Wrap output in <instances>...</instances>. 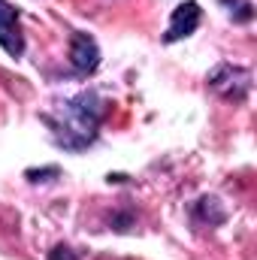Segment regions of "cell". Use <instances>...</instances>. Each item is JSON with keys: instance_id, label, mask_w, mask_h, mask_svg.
<instances>
[{"instance_id": "cell-6", "label": "cell", "mask_w": 257, "mask_h": 260, "mask_svg": "<svg viewBox=\"0 0 257 260\" xmlns=\"http://www.w3.org/2000/svg\"><path fill=\"white\" fill-rule=\"evenodd\" d=\"M206 218V224L209 227H218V224H224V218H227V212L221 209V203L215 200V197H203L200 203H197V209H194V218Z\"/></svg>"}, {"instance_id": "cell-2", "label": "cell", "mask_w": 257, "mask_h": 260, "mask_svg": "<svg viewBox=\"0 0 257 260\" xmlns=\"http://www.w3.org/2000/svg\"><path fill=\"white\" fill-rule=\"evenodd\" d=\"M209 88L224 97V100H245L248 91H251V73L245 67H236V64H218L212 73H209Z\"/></svg>"}, {"instance_id": "cell-4", "label": "cell", "mask_w": 257, "mask_h": 260, "mask_svg": "<svg viewBox=\"0 0 257 260\" xmlns=\"http://www.w3.org/2000/svg\"><path fill=\"white\" fill-rule=\"evenodd\" d=\"M0 49L9 58H21V52H24V37H21V27H18V12L6 0H0Z\"/></svg>"}, {"instance_id": "cell-8", "label": "cell", "mask_w": 257, "mask_h": 260, "mask_svg": "<svg viewBox=\"0 0 257 260\" xmlns=\"http://www.w3.org/2000/svg\"><path fill=\"white\" fill-rule=\"evenodd\" d=\"M24 176H27L30 182H52V179L61 176V170H58V167H43V170H27Z\"/></svg>"}, {"instance_id": "cell-9", "label": "cell", "mask_w": 257, "mask_h": 260, "mask_svg": "<svg viewBox=\"0 0 257 260\" xmlns=\"http://www.w3.org/2000/svg\"><path fill=\"white\" fill-rule=\"evenodd\" d=\"M133 224H136V218H133L130 212H118V215H112V218H109V227H112V230H118V233H127Z\"/></svg>"}, {"instance_id": "cell-3", "label": "cell", "mask_w": 257, "mask_h": 260, "mask_svg": "<svg viewBox=\"0 0 257 260\" xmlns=\"http://www.w3.org/2000/svg\"><path fill=\"white\" fill-rule=\"evenodd\" d=\"M200 18H203L200 3H194V0L179 3V6L173 9V18H170V27H167V34H164V43H179V40L191 37L194 30L200 27Z\"/></svg>"}, {"instance_id": "cell-7", "label": "cell", "mask_w": 257, "mask_h": 260, "mask_svg": "<svg viewBox=\"0 0 257 260\" xmlns=\"http://www.w3.org/2000/svg\"><path fill=\"white\" fill-rule=\"evenodd\" d=\"M230 18L239 21V24L251 21V18H254V6H251V0H230Z\"/></svg>"}, {"instance_id": "cell-10", "label": "cell", "mask_w": 257, "mask_h": 260, "mask_svg": "<svg viewBox=\"0 0 257 260\" xmlns=\"http://www.w3.org/2000/svg\"><path fill=\"white\" fill-rule=\"evenodd\" d=\"M49 260H79V254L70 248V245H55L49 251Z\"/></svg>"}, {"instance_id": "cell-5", "label": "cell", "mask_w": 257, "mask_h": 260, "mask_svg": "<svg viewBox=\"0 0 257 260\" xmlns=\"http://www.w3.org/2000/svg\"><path fill=\"white\" fill-rule=\"evenodd\" d=\"M70 64L76 67V73H82V76H88V73H94L100 67V49H97L94 37L79 34V30L70 37Z\"/></svg>"}, {"instance_id": "cell-1", "label": "cell", "mask_w": 257, "mask_h": 260, "mask_svg": "<svg viewBox=\"0 0 257 260\" xmlns=\"http://www.w3.org/2000/svg\"><path fill=\"white\" fill-rule=\"evenodd\" d=\"M103 112V100L94 91H82L58 106V115H43V121L55 130V142L61 148L82 151L97 139Z\"/></svg>"}]
</instances>
